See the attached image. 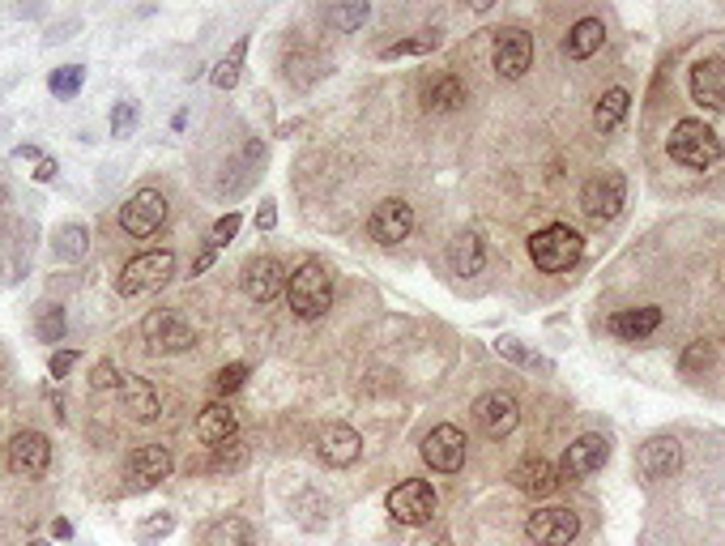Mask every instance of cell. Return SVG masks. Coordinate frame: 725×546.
<instances>
[{
    "mask_svg": "<svg viewBox=\"0 0 725 546\" xmlns=\"http://www.w3.org/2000/svg\"><path fill=\"white\" fill-rule=\"evenodd\" d=\"M286 295H290V312L299 320H320L333 308V278L320 261H303L286 282Z\"/></svg>",
    "mask_w": 725,
    "mask_h": 546,
    "instance_id": "1",
    "label": "cell"
},
{
    "mask_svg": "<svg viewBox=\"0 0 725 546\" xmlns=\"http://www.w3.org/2000/svg\"><path fill=\"white\" fill-rule=\"evenodd\" d=\"M529 256H534V265L542 273H568V269H576L580 256H585V239H580V231L555 222V227H542L534 239H529Z\"/></svg>",
    "mask_w": 725,
    "mask_h": 546,
    "instance_id": "2",
    "label": "cell"
},
{
    "mask_svg": "<svg viewBox=\"0 0 725 546\" xmlns=\"http://www.w3.org/2000/svg\"><path fill=\"white\" fill-rule=\"evenodd\" d=\"M670 158L687 171H708L721 158V141L704 120H679L670 133Z\"/></svg>",
    "mask_w": 725,
    "mask_h": 546,
    "instance_id": "3",
    "label": "cell"
},
{
    "mask_svg": "<svg viewBox=\"0 0 725 546\" xmlns=\"http://www.w3.org/2000/svg\"><path fill=\"white\" fill-rule=\"evenodd\" d=\"M141 337H145V350L150 355H180L188 350L197 337H192V325L175 312V308H158L141 320Z\"/></svg>",
    "mask_w": 725,
    "mask_h": 546,
    "instance_id": "4",
    "label": "cell"
},
{
    "mask_svg": "<svg viewBox=\"0 0 725 546\" xmlns=\"http://www.w3.org/2000/svg\"><path fill=\"white\" fill-rule=\"evenodd\" d=\"M171 273H175V252H167V248H158V252H141V256H133V261L124 265L120 282H116V291H120L124 299H133V295L154 291V286H167Z\"/></svg>",
    "mask_w": 725,
    "mask_h": 546,
    "instance_id": "5",
    "label": "cell"
},
{
    "mask_svg": "<svg viewBox=\"0 0 725 546\" xmlns=\"http://www.w3.org/2000/svg\"><path fill=\"white\" fill-rule=\"evenodd\" d=\"M627 201V180L619 171H598L593 180L580 188V210L589 222H610Z\"/></svg>",
    "mask_w": 725,
    "mask_h": 546,
    "instance_id": "6",
    "label": "cell"
},
{
    "mask_svg": "<svg viewBox=\"0 0 725 546\" xmlns=\"http://www.w3.org/2000/svg\"><path fill=\"white\" fill-rule=\"evenodd\" d=\"M435 508H440L435 487L423 483V478H410V483H401V487L389 491V517L397 525H431Z\"/></svg>",
    "mask_w": 725,
    "mask_h": 546,
    "instance_id": "7",
    "label": "cell"
},
{
    "mask_svg": "<svg viewBox=\"0 0 725 546\" xmlns=\"http://www.w3.org/2000/svg\"><path fill=\"white\" fill-rule=\"evenodd\" d=\"M474 423L482 427V436H491V440H504L517 431L521 423V410H517V397L512 393H482L474 401Z\"/></svg>",
    "mask_w": 725,
    "mask_h": 546,
    "instance_id": "8",
    "label": "cell"
},
{
    "mask_svg": "<svg viewBox=\"0 0 725 546\" xmlns=\"http://www.w3.org/2000/svg\"><path fill=\"white\" fill-rule=\"evenodd\" d=\"M423 461L431 465L435 474H457L465 465V436H461V427H453V423L431 427L427 440H423Z\"/></svg>",
    "mask_w": 725,
    "mask_h": 546,
    "instance_id": "9",
    "label": "cell"
},
{
    "mask_svg": "<svg viewBox=\"0 0 725 546\" xmlns=\"http://www.w3.org/2000/svg\"><path fill=\"white\" fill-rule=\"evenodd\" d=\"M163 218H167L163 192L141 188V192H133V197H128V205L120 210V227L133 235V239H145V235H154L158 227H163Z\"/></svg>",
    "mask_w": 725,
    "mask_h": 546,
    "instance_id": "10",
    "label": "cell"
},
{
    "mask_svg": "<svg viewBox=\"0 0 725 546\" xmlns=\"http://www.w3.org/2000/svg\"><path fill=\"white\" fill-rule=\"evenodd\" d=\"M52 465V440L43 431H18L9 440V470L18 478H43Z\"/></svg>",
    "mask_w": 725,
    "mask_h": 546,
    "instance_id": "11",
    "label": "cell"
},
{
    "mask_svg": "<svg viewBox=\"0 0 725 546\" xmlns=\"http://www.w3.org/2000/svg\"><path fill=\"white\" fill-rule=\"evenodd\" d=\"M525 534L534 546H568L580 534V521L568 508H538V512H529Z\"/></svg>",
    "mask_w": 725,
    "mask_h": 546,
    "instance_id": "12",
    "label": "cell"
},
{
    "mask_svg": "<svg viewBox=\"0 0 725 546\" xmlns=\"http://www.w3.org/2000/svg\"><path fill=\"white\" fill-rule=\"evenodd\" d=\"M316 457L329 465V470H346L363 457V436L346 423H329L325 431L316 436Z\"/></svg>",
    "mask_w": 725,
    "mask_h": 546,
    "instance_id": "13",
    "label": "cell"
},
{
    "mask_svg": "<svg viewBox=\"0 0 725 546\" xmlns=\"http://www.w3.org/2000/svg\"><path fill=\"white\" fill-rule=\"evenodd\" d=\"M529 64H534V39H529L525 30H499L495 35V73L504 77V82H517V77L529 73Z\"/></svg>",
    "mask_w": 725,
    "mask_h": 546,
    "instance_id": "14",
    "label": "cell"
},
{
    "mask_svg": "<svg viewBox=\"0 0 725 546\" xmlns=\"http://www.w3.org/2000/svg\"><path fill=\"white\" fill-rule=\"evenodd\" d=\"M290 273L282 269V261H273V256H252L244 265V295L252 303H273L282 291H286Z\"/></svg>",
    "mask_w": 725,
    "mask_h": 546,
    "instance_id": "15",
    "label": "cell"
},
{
    "mask_svg": "<svg viewBox=\"0 0 725 546\" xmlns=\"http://www.w3.org/2000/svg\"><path fill=\"white\" fill-rule=\"evenodd\" d=\"M367 231H372L376 244L393 248V244H401V239H410V231H414V210H410L406 201H380L376 210H372V218H367Z\"/></svg>",
    "mask_w": 725,
    "mask_h": 546,
    "instance_id": "16",
    "label": "cell"
},
{
    "mask_svg": "<svg viewBox=\"0 0 725 546\" xmlns=\"http://www.w3.org/2000/svg\"><path fill=\"white\" fill-rule=\"evenodd\" d=\"M610 457V440L606 436H580L576 444H568V453L559 461V478H585V474H598Z\"/></svg>",
    "mask_w": 725,
    "mask_h": 546,
    "instance_id": "17",
    "label": "cell"
},
{
    "mask_svg": "<svg viewBox=\"0 0 725 546\" xmlns=\"http://www.w3.org/2000/svg\"><path fill=\"white\" fill-rule=\"evenodd\" d=\"M691 99L704 111H725V60L708 56L691 69Z\"/></svg>",
    "mask_w": 725,
    "mask_h": 546,
    "instance_id": "18",
    "label": "cell"
},
{
    "mask_svg": "<svg viewBox=\"0 0 725 546\" xmlns=\"http://www.w3.org/2000/svg\"><path fill=\"white\" fill-rule=\"evenodd\" d=\"M175 461L163 444H141L133 448V457H128V478H133L137 487H158L163 478H171Z\"/></svg>",
    "mask_w": 725,
    "mask_h": 546,
    "instance_id": "19",
    "label": "cell"
},
{
    "mask_svg": "<svg viewBox=\"0 0 725 546\" xmlns=\"http://www.w3.org/2000/svg\"><path fill=\"white\" fill-rule=\"evenodd\" d=\"M120 397H124V410L133 423H154L163 414V401H158V389L145 376H128L124 372V384H120Z\"/></svg>",
    "mask_w": 725,
    "mask_h": 546,
    "instance_id": "20",
    "label": "cell"
},
{
    "mask_svg": "<svg viewBox=\"0 0 725 546\" xmlns=\"http://www.w3.org/2000/svg\"><path fill=\"white\" fill-rule=\"evenodd\" d=\"M636 470L649 478V483H657V478H670L674 470H679V440L657 436V440H649V444H640Z\"/></svg>",
    "mask_w": 725,
    "mask_h": 546,
    "instance_id": "21",
    "label": "cell"
},
{
    "mask_svg": "<svg viewBox=\"0 0 725 546\" xmlns=\"http://www.w3.org/2000/svg\"><path fill=\"white\" fill-rule=\"evenodd\" d=\"M197 436H201V444H209V448H218L222 440L239 436V419H235V410L227 406V401H209V406L201 410Z\"/></svg>",
    "mask_w": 725,
    "mask_h": 546,
    "instance_id": "22",
    "label": "cell"
},
{
    "mask_svg": "<svg viewBox=\"0 0 725 546\" xmlns=\"http://www.w3.org/2000/svg\"><path fill=\"white\" fill-rule=\"evenodd\" d=\"M512 483H517V491H525V495H551L559 487V470L546 457H525L517 470H512Z\"/></svg>",
    "mask_w": 725,
    "mask_h": 546,
    "instance_id": "23",
    "label": "cell"
},
{
    "mask_svg": "<svg viewBox=\"0 0 725 546\" xmlns=\"http://www.w3.org/2000/svg\"><path fill=\"white\" fill-rule=\"evenodd\" d=\"M448 265H453V273H461V278L482 273V265H487V248H482V239L474 231H461L453 244H448Z\"/></svg>",
    "mask_w": 725,
    "mask_h": 546,
    "instance_id": "24",
    "label": "cell"
},
{
    "mask_svg": "<svg viewBox=\"0 0 725 546\" xmlns=\"http://www.w3.org/2000/svg\"><path fill=\"white\" fill-rule=\"evenodd\" d=\"M662 325V308H632V312H615L610 316V333L623 337V342H640Z\"/></svg>",
    "mask_w": 725,
    "mask_h": 546,
    "instance_id": "25",
    "label": "cell"
},
{
    "mask_svg": "<svg viewBox=\"0 0 725 546\" xmlns=\"http://www.w3.org/2000/svg\"><path fill=\"white\" fill-rule=\"evenodd\" d=\"M602 39H606V26L598 18H580L568 30V39H563V56H568V60H589L602 47Z\"/></svg>",
    "mask_w": 725,
    "mask_h": 546,
    "instance_id": "26",
    "label": "cell"
},
{
    "mask_svg": "<svg viewBox=\"0 0 725 546\" xmlns=\"http://www.w3.org/2000/svg\"><path fill=\"white\" fill-rule=\"evenodd\" d=\"M205 546H256V534L244 517H222V521L209 525Z\"/></svg>",
    "mask_w": 725,
    "mask_h": 546,
    "instance_id": "27",
    "label": "cell"
},
{
    "mask_svg": "<svg viewBox=\"0 0 725 546\" xmlns=\"http://www.w3.org/2000/svg\"><path fill=\"white\" fill-rule=\"evenodd\" d=\"M627 90H610V94H602V103L593 107V128L598 133H610V128H619L623 124V116H627Z\"/></svg>",
    "mask_w": 725,
    "mask_h": 546,
    "instance_id": "28",
    "label": "cell"
},
{
    "mask_svg": "<svg viewBox=\"0 0 725 546\" xmlns=\"http://www.w3.org/2000/svg\"><path fill=\"white\" fill-rule=\"evenodd\" d=\"M244 56H248V39H235V47L218 60V69H214V86L218 90H231L239 82V73H244Z\"/></svg>",
    "mask_w": 725,
    "mask_h": 546,
    "instance_id": "29",
    "label": "cell"
},
{
    "mask_svg": "<svg viewBox=\"0 0 725 546\" xmlns=\"http://www.w3.org/2000/svg\"><path fill=\"white\" fill-rule=\"evenodd\" d=\"M248 465V444L239 440V436H231V440H222L218 448H214V461H209V470H227V474H235V470H244Z\"/></svg>",
    "mask_w": 725,
    "mask_h": 546,
    "instance_id": "30",
    "label": "cell"
},
{
    "mask_svg": "<svg viewBox=\"0 0 725 546\" xmlns=\"http://www.w3.org/2000/svg\"><path fill=\"white\" fill-rule=\"evenodd\" d=\"M86 248H90V235H86V227H77V222H73V227H64L56 235V244H52L56 261H82Z\"/></svg>",
    "mask_w": 725,
    "mask_h": 546,
    "instance_id": "31",
    "label": "cell"
},
{
    "mask_svg": "<svg viewBox=\"0 0 725 546\" xmlns=\"http://www.w3.org/2000/svg\"><path fill=\"white\" fill-rule=\"evenodd\" d=\"M465 103V86L457 82V77H440L431 90H427V107L431 111H453Z\"/></svg>",
    "mask_w": 725,
    "mask_h": 546,
    "instance_id": "32",
    "label": "cell"
},
{
    "mask_svg": "<svg viewBox=\"0 0 725 546\" xmlns=\"http://www.w3.org/2000/svg\"><path fill=\"white\" fill-rule=\"evenodd\" d=\"M82 82H86V69H82V64H64V69H56L52 77H47V86H52L56 99H73V94L82 90Z\"/></svg>",
    "mask_w": 725,
    "mask_h": 546,
    "instance_id": "33",
    "label": "cell"
},
{
    "mask_svg": "<svg viewBox=\"0 0 725 546\" xmlns=\"http://www.w3.org/2000/svg\"><path fill=\"white\" fill-rule=\"evenodd\" d=\"M120 384H124V376H120L116 363H111V359L94 363V372H90V389L94 393H111V389H120Z\"/></svg>",
    "mask_w": 725,
    "mask_h": 546,
    "instance_id": "34",
    "label": "cell"
},
{
    "mask_svg": "<svg viewBox=\"0 0 725 546\" xmlns=\"http://www.w3.org/2000/svg\"><path fill=\"white\" fill-rule=\"evenodd\" d=\"M244 380H248V367H244V363H227V367L218 372L214 389H218V397H231L235 389H244Z\"/></svg>",
    "mask_w": 725,
    "mask_h": 546,
    "instance_id": "35",
    "label": "cell"
},
{
    "mask_svg": "<svg viewBox=\"0 0 725 546\" xmlns=\"http://www.w3.org/2000/svg\"><path fill=\"white\" fill-rule=\"evenodd\" d=\"M367 18V5H342V9H329L325 13V22L333 26V30H354Z\"/></svg>",
    "mask_w": 725,
    "mask_h": 546,
    "instance_id": "36",
    "label": "cell"
},
{
    "mask_svg": "<svg viewBox=\"0 0 725 546\" xmlns=\"http://www.w3.org/2000/svg\"><path fill=\"white\" fill-rule=\"evenodd\" d=\"M175 529V517L171 512H158V517H150V521H141V529H137V538H141V546H150L154 538H167Z\"/></svg>",
    "mask_w": 725,
    "mask_h": 546,
    "instance_id": "37",
    "label": "cell"
},
{
    "mask_svg": "<svg viewBox=\"0 0 725 546\" xmlns=\"http://www.w3.org/2000/svg\"><path fill=\"white\" fill-rule=\"evenodd\" d=\"M431 47H435V35H431V39H401V43H389V47H384L380 56H384V60H397V56H427Z\"/></svg>",
    "mask_w": 725,
    "mask_h": 546,
    "instance_id": "38",
    "label": "cell"
},
{
    "mask_svg": "<svg viewBox=\"0 0 725 546\" xmlns=\"http://www.w3.org/2000/svg\"><path fill=\"white\" fill-rule=\"evenodd\" d=\"M64 337V312L60 308H47L39 316V342H60Z\"/></svg>",
    "mask_w": 725,
    "mask_h": 546,
    "instance_id": "39",
    "label": "cell"
},
{
    "mask_svg": "<svg viewBox=\"0 0 725 546\" xmlns=\"http://www.w3.org/2000/svg\"><path fill=\"white\" fill-rule=\"evenodd\" d=\"M133 124H137V103H116V111H111V137L133 133Z\"/></svg>",
    "mask_w": 725,
    "mask_h": 546,
    "instance_id": "40",
    "label": "cell"
},
{
    "mask_svg": "<svg viewBox=\"0 0 725 546\" xmlns=\"http://www.w3.org/2000/svg\"><path fill=\"white\" fill-rule=\"evenodd\" d=\"M239 222H244L239 214H227V218H218V222H214V239H209V244H214V248L231 244V239H235V231H239Z\"/></svg>",
    "mask_w": 725,
    "mask_h": 546,
    "instance_id": "41",
    "label": "cell"
},
{
    "mask_svg": "<svg viewBox=\"0 0 725 546\" xmlns=\"http://www.w3.org/2000/svg\"><path fill=\"white\" fill-rule=\"evenodd\" d=\"M77 359H82L77 350H56V355H52V376L64 380V376H69L73 367H77Z\"/></svg>",
    "mask_w": 725,
    "mask_h": 546,
    "instance_id": "42",
    "label": "cell"
},
{
    "mask_svg": "<svg viewBox=\"0 0 725 546\" xmlns=\"http://www.w3.org/2000/svg\"><path fill=\"white\" fill-rule=\"evenodd\" d=\"M273 227H278V210H273V201H265L256 210V231H273Z\"/></svg>",
    "mask_w": 725,
    "mask_h": 546,
    "instance_id": "43",
    "label": "cell"
},
{
    "mask_svg": "<svg viewBox=\"0 0 725 546\" xmlns=\"http://www.w3.org/2000/svg\"><path fill=\"white\" fill-rule=\"evenodd\" d=\"M56 171H60V167H56V158H39V163H35V180H39V184H52V180H56Z\"/></svg>",
    "mask_w": 725,
    "mask_h": 546,
    "instance_id": "44",
    "label": "cell"
},
{
    "mask_svg": "<svg viewBox=\"0 0 725 546\" xmlns=\"http://www.w3.org/2000/svg\"><path fill=\"white\" fill-rule=\"evenodd\" d=\"M696 363H708V342H696L687 350V359H683V367H696Z\"/></svg>",
    "mask_w": 725,
    "mask_h": 546,
    "instance_id": "45",
    "label": "cell"
},
{
    "mask_svg": "<svg viewBox=\"0 0 725 546\" xmlns=\"http://www.w3.org/2000/svg\"><path fill=\"white\" fill-rule=\"evenodd\" d=\"M214 261H218V248H214V244H209V248H205V252L197 256V265H192V273H205V269H209V265H214Z\"/></svg>",
    "mask_w": 725,
    "mask_h": 546,
    "instance_id": "46",
    "label": "cell"
},
{
    "mask_svg": "<svg viewBox=\"0 0 725 546\" xmlns=\"http://www.w3.org/2000/svg\"><path fill=\"white\" fill-rule=\"evenodd\" d=\"M52 534H56V538H73V525H69V521H56Z\"/></svg>",
    "mask_w": 725,
    "mask_h": 546,
    "instance_id": "47",
    "label": "cell"
},
{
    "mask_svg": "<svg viewBox=\"0 0 725 546\" xmlns=\"http://www.w3.org/2000/svg\"><path fill=\"white\" fill-rule=\"evenodd\" d=\"M13 154H18V158H35V163H39V150H35V146H18Z\"/></svg>",
    "mask_w": 725,
    "mask_h": 546,
    "instance_id": "48",
    "label": "cell"
},
{
    "mask_svg": "<svg viewBox=\"0 0 725 546\" xmlns=\"http://www.w3.org/2000/svg\"><path fill=\"white\" fill-rule=\"evenodd\" d=\"M418 546H453V542H448L444 534H435V538H423V542H418Z\"/></svg>",
    "mask_w": 725,
    "mask_h": 546,
    "instance_id": "49",
    "label": "cell"
},
{
    "mask_svg": "<svg viewBox=\"0 0 725 546\" xmlns=\"http://www.w3.org/2000/svg\"><path fill=\"white\" fill-rule=\"evenodd\" d=\"M26 546H47V542H26Z\"/></svg>",
    "mask_w": 725,
    "mask_h": 546,
    "instance_id": "50",
    "label": "cell"
}]
</instances>
